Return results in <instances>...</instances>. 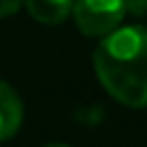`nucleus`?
Here are the masks:
<instances>
[{
	"mask_svg": "<svg viewBox=\"0 0 147 147\" xmlns=\"http://www.w3.org/2000/svg\"><path fill=\"white\" fill-rule=\"evenodd\" d=\"M93 69L110 98L127 108L147 105V27L127 25L100 37Z\"/></svg>",
	"mask_w": 147,
	"mask_h": 147,
	"instance_id": "nucleus-1",
	"label": "nucleus"
},
{
	"mask_svg": "<svg viewBox=\"0 0 147 147\" xmlns=\"http://www.w3.org/2000/svg\"><path fill=\"white\" fill-rule=\"evenodd\" d=\"M127 12L125 0H76L74 3V22L86 37H105L118 30Z\"/></svg>",
	"mask_w": 147,
	"mask_h": 147,
	"instance_id": "nucleus-2",
	"label": "nucleus"
},
{
	"mask_svg": "<svg viewBox=\"0 0 147 147\" xmlns=\"http://www.w3.org/2000/svg\"><path fill=\"white\" fill-rule=\"evenodd\" d=\"M22 125V103L15 88L0 81V142L10 140Z\"/></svg>",
	"mask_w": 147,
	"mask_h": 147,
	"instance_id": "nucleus-3",
	"label": "nucleus"
},
{
	"mask_svg": "<svg viewBox=\"0 0 147 147\" xmlns=\"http://www.w3.org/2000/svg\"><path fill=\"white\" fill-rule=\"evenodd\" d=\"M76 0H25L27 12L42 25H59L74 12Z\"/></svg>",
	"mask_w": 147,
	"mask_h": 147,
	"instance_id": "nucleus-4",
	"label": "nucleus"
},
{
	"mask_svg": "<svg viewBox=\"0 0 147 147\" xmlns=\"http://www.w3.org/2000/svg\"><path fill=\"white\" fill-rule=\"evenodd\" d=\"M22 5H25V0H0V17L15 15Z\"/></svg>",
	"mask_w": 147,
	"mask_h": 147,
	"instance_id": "nucleus-5",
	"label": "nucleus"
},
{
	"mask_svg": "<svg viewBox=\"0 0 147 147\" xmlns=\"http://www.w3.org/2000/svg\"><path fill=\"white\" fill-rule=\"evenodd\" d=\"M127 3V12L132 15H147V0H125Z\"/></svg>",
	"mask_w": 147,
	"mask_h": 147,
	"instance_id": "nucleus-6",
	"label": "nucleus"
}]
</instances>
